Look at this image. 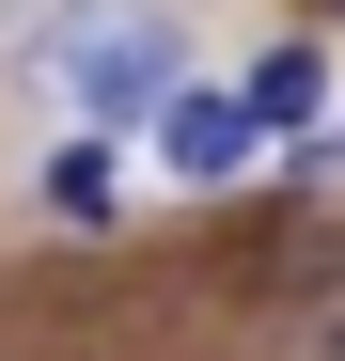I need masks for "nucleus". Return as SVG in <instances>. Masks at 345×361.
Returning <instances> with one entry per match:
<instances>
[{"label": "nucleus", "mask_w": 345, "mask_h": 361, "mask_svg": "<svg viewBox=\"0 0 345 361\" xmlns=\"http://www.w3.org/2000/svg\"><path fill=\"white\" fill-rule=\"evenodd\" d=\"M330 32H345V0H330Z\"/></svg>", "instance_id": "39448f33"}, {"label": "nucleus", "mask_w": 345, "mask_h": 361, "mask_svg": "<svg viewBox=\"0 0 345 361\" xmlns=\"http://www.w3.org/2000/svg\"><path fill=\"white\" fill-rule=\"evenodd\" d=\"M32 79L110 142V126H157V94L189 79V32H172L157 0H79V16H47V32H32Z\"/></svg>", "instance_id": "f257e3e1"}, {"label": "nucleus", "mask_w": 345, "mask_h": 361, "mask_svg": "<svg viewBox=\"0 0 345 361\" xmlns=\"http://www.w3.org/2000/svg\"><path fill=\"white\" fill-rule=\"evenodd\" d=\"M110 204H126V173H110V142H94V126H79V142H63V157H47V220H63V235H94V220H110Z\"/></svg>", "instance_id": "20e7f679"}, {"label": "nucleus", "mask_w": 345, "mask_h": 361, "mask_svg": "<svg viewBox=\"0 0 345 361\" xmlns=\"http://www.w3.org/2000/svg\"><path fill=\"white\" fill-rule=\"evenodd\" d=\"M251 142H267V126L236 110V79H172V94H157V157L189 173V189H236Z\"/></svg>", "instance_id": "f03ea898"}, {"label": "nucleus", "mask_w": 345, "mask_h": 361, "mask_svg": "<svg viewBox=\"0 0 345 361\" xmlns=\"http://www.w3.org/2000/svg\"><path fill=\"white\" fill-rule=\"evenodd\" d=\"M236 110H251L267 142H314V110H330V47H314V32H282L267 63L236 79Z\"/></svg>", "instance_id": "7ed1b4c3"}]
</instances>
